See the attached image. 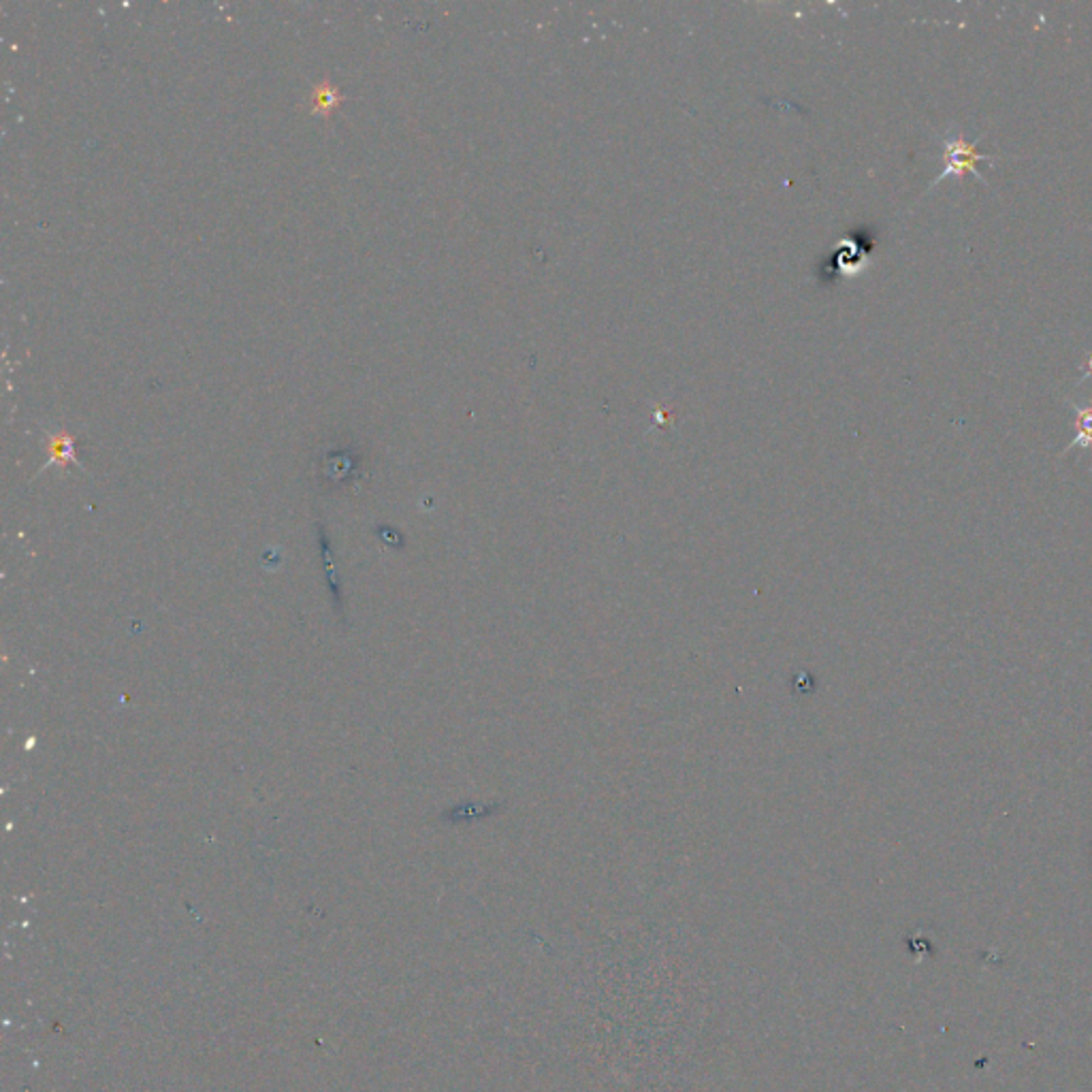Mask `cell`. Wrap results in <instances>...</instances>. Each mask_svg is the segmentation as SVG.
Segmentation results:
<instances>
[{
  "instance_id": "cell-1",
  "label": "cell",
  "mask_w": 1092,
  "mask_h": 1092,
  "mask_svg": "<svg viewBox=\"0 0 1092 1092\" xmlns=\"http://www.w3.org/2000/svg\"><path fill=\"white\" fill-rule=\"evenodd\" d=\"M980 141H981V137H977V139L971 144V141H967L963 137V134H960V130H956L953 126H949L947 133H945L943 137H941V145H943V152H945V167H943V171H941V173L936 175L935 179H932L930 186H928V191H932V188H935L936 184L943 182V179H947V178H956L960 184H963V178L967 173H973V175H975L977 182H981L984 186H988V179H986L984 175H981L980 171H977V162H980V161L992 162V158H990V154L977 152V144H980Z\"/></svg>"
},
{
  "instance_id": "cell-2",
  "label": "cell",
  "mask_w": 1092,
  "mask_h": 1092,
  "mask_svg": "<svg viewBox=\"0 0 1092 1092\" xmlns=\"http://www.w3.org/2000/svg\"><path fill=\"white\" fill-rule=\"evenodd\" d=\"M1069 406L1073 407L1075 414V438L1071 440L1069 446L1062 451V455H1066L1073 448H1079V451H1092V399H1088L1086 403H1073L1069 401Z\"/></svg>"
},
{
  "instance_id": "cell-3",
  "label": "cell",
  "mask_w": 1092,
  "mask_h": 1092,
  "mask_svg": "<svg viewBox=\"0 0 1092 1092\" xmlns=\"http://www.w3.org/2000/svg\"><path fill=\"white\" fill-rule=\"evenodd\" d=\"M69 464L77 465V468L83 469V465L79 464L77 457H75V440L73 435L69 434H49L48 435V464L43 465V469H48L49 465H62L66 468Z\"/></svg>"
},
{
  "instance_id": "cell-4",
  "label": "cell",
  "mask_w": 1092,
  "mask_h": 1092,
  "mask_svg": "<svg viewBox=\"0 0 1092 1092\" xmlns=\"http://www.w3.org/2000/svg\"><path fill=\"white\" fill-rule=\"evenodd\" d=\"M344 99H346V96H344L342 92H339L338 88H335L333 83L329 82V79H325V82H322L321 86H318L316 90H314L312 107H310V116L329 117L331 113L335 111V109L342 107Z\"/></svg>"
},
{
  "instance_id": "cell-5",
  "label": "cell",
  "mask_w": 1092,
  "mask_h": 1092,
  "mask_svg": "<svg viewBox=\"0 0 1092 1092\" xmlns=\"http://www.w3.org/2000/svg\"><path fill=\"white\" fill-rule=\"evenodd\" d=\"M1090 376H1092V352L1088 355V365H1086V369H1083V376H1082V380H1079V382H1083L1086 378H1090Z\"/></svg>"
}]
</instances>
